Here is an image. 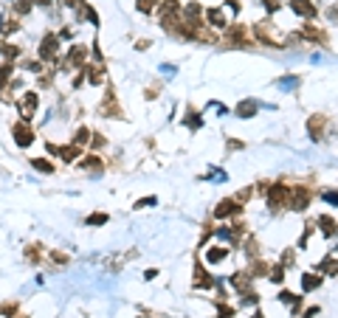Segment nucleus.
Wrapping results in <instances>:
<instances>
[{
    "mask_svg": "<svg viewBox=\"0 0 338 318\" xmlns=\"http://www.w3.org/2000/svg\"><path fill=\"white\" fill-rule=\"evenodd\" d=\"M288 200H290V189L285 186V183H270L268 192H265V203H268L270 211H282V208H288Z\"/></svg>",
    "mask_w": 338,
    "mask_h": 318,
    "instance_id": "nucleus-1",
    "label": "nucleus"
},
{
    "mask_svg": "<svg viewBox=\"0 0 338 318\" xmlns=\"http://www.w3.org/2000/svg\"><path fill=\"white\" fill-rule=\"evenodd\" d=\"M59 45H62V40H59V34H54V31H48V34L43 37V43H40V59L43 62H56V57H59Z\"/></svg>",
    "mask_w": 338,
    "mask_h": 318,
    "instance_id": "nucleus-2",
    "label": "nucleus"
},
{
    "mask_svg": "<svg viewBox=\"0 0 338 318\" xmlns=\"http://www.w3.org/2000/svg\"><path fill=\"white\" fill-rule=\"evenodd\" d=\"M310 200H313L310 189L299 183V186H293V189H290V200H288V208H290V211H307Z\"/></svg>",
    "mask_w": 338,
    "mask_h": 318,
    "instance_id": "nucleus-3",
    "label": "nucleus"
},
{
    "mask_svg": "<svg viewBox=\"0 0 338 318\" xmlns=\"http://www.w3.org/2000/svg\"><path fill=\"white\" fill-rule=\"evenodd\" d=\"M11 136H14V144L20 149H28L34 144V130H31V124L25 121V118H20L17 124L11 127Z\"/></svg>",
    "mask_w": 338,
    "mask_h": 318,
    "instance_id": "nucleus-4",
    "label": "nucleus"
},
{
    "mask_svg": "<svg viewBox=\"0 0 338 318\" xmlns=\"http://www.w3.org/2000/svg\"><path fill=\"white\" fill-rule=\"evenodd\" d=\"M45 149L51 152V155H56V158H62L65 163H73L76 158H82V147H76V144H68V147H56V144H45Z\"/></svg>",
    "mask_w": 338,
    "mask_h": 318,
    "instance_id": "nucleus-5",
    "label": "nucleus"
},
{
    "mask_svg": "<svg viewBox=\"0 0 338 318\" xmlns=\"http://www.w3.org/2000/svg\"><path fill=\"white\" fill-rule=\"evenodd\" d=\"M37 107H40V99H37V93H34V91H25V93H23V99L17 102L20 118H25V121H31V118H34Z\"/></svg>",
    "mask_w": 338,
    "mask_h": 318,
    "instance_id": "nucleus-6",
    "label": "nucleus"
},
{
    "mask_svg": "<svg viewBox=\"0 0 338 318\" xmlns=\"http://www.w3.org/2000/svg\"><path fill=\"white\" fill-rule=\"evenodd\" d=\"M240 208L242 205L237 203L234 197H225V200H220V205H214V220H228V217L240 214Z\"/></svg>",
    "mask_w": 338,
    "mask_h": 318,
    "instance_id": "nucleus-7",
    "label": "nucleus"
},
{
    "mask_svg": "<svg viewBox=\"0 0 338 318\" xmlns=\"http://www.w3.org/2000/svg\"><path fill=\"white\" fill-rule=\"evenodd\" d=\"M231 287H234L237 293H251L254 290V276L248 271H237V273H231Z\"/></svg>",
    "mask_w": 338,
    "mask_h": 318,
    "instance_id": "nucleus-8",
    "label": "nucleus"
},
{
    "mask_svg": "<svg viewBox=\"0 0 338 318\" xmlns=\"http://www.w3.org/2000/svg\"><path fill=\"white\" fill-rule=\"evenodd\" d=\"M290 12L296 14V17L313 20L315 17V6H313V0H290Z\"/></svg>",
    "mask_w": 338,
    "mask_h": 318,
    "instance_id": "nucleus-9",
    "label": "nucleus"
},
{
    "mask_svg": "<svg viewBox=\"0 0 338 318\" xmlns=\"http://www.w3.org/2000/svg\"><path fill=\"white\" fill-rule=\"evenodd\" d=\"M324 127H327V115L315 113L307 118V130H310V138H313V141H321V130H324Z\"/></svg>",
    "mask_w": 338,
    "mask_h": 318,
    "instance_id": "nucleus-10",
    "label": "nucleus"
},
{
    "mask_svg": "<svg viewBox=\"0 0 338 318\" xmlns=\"http://www.w3.org/2000/svg\"><path fill=\"white\" fill-rule=\"evenodd\" d=\"M234 113L240 115V118H251V115L259 113V102L257 99H242V102H237Z\"/></svg>",
    "mask_w": 338,
    "mask_h": 318,
    "instance_id": "nucleus-11",
    "label": "nucleus"
},
{
    "mask_svg": "<svg viewBox=\"0 0 338 318\" xmlns=\"http://www.w3.org/2000/svg\"><path fill=\"white\" fill-rule=\"evenodd\" d=\"M104 62H88V82L93 88H99L101 82H104Z\"/></svg>",
    "mask_w": 338,
    "mask_h": 318,
    "instance_id": "nucleus-12",
    "label": "nucleus"
},
{
    "mask_svg": "<svg viewBox=\"0 0 338 318\" xmlns=\"http://www.w3.org/2000/svg\"><path fill=\"white\" fill-rule=\"evenodd\" d=\"M79 169H82V172H90V175H99V172L104 169V163H101L99 155H85V158L79 160Z\"/></svg>",
    "mask_w": 338,
    "mask_h": 318,
    "instance_id": "nucleus-13",
    "label": "nucleus"
},
{
    "mask_svg": "<svg viewBox=\"0 0 338 318\" xmlns=\"http://www.w3.org/2000/svg\"><path fill=\"white\" fill-rule=\"evenodd\" d=\"M214 284H217V279L209 276L203 265H194V282H192V287H214Z\"/></svg>",
    "mask_w": 338,
    "mask_h": 318,
    "instance_id": "nucleus-14",
    "label": "nucleus"
},
{
    "mask_svg": "<svg viewBox=\"0 0 338 318\" xmlns=\"http://www.w3.org/2000/svg\"><path fill=\"white\" fill-rule=\"evenodd\" d=\"M225 259H228V248H223V245H209L206 248V262L209 265H220Z\"/></svg>",
    "mask_w": 338,
    "mask_h": 318,
    "instance_id": "nucleus-15",
    "label": "nucleus"
},
{
    "mask_svg": "<svg viewBox=\"0 0 338 318\" xmlns=\"http://www.w3.org/2000/svg\"><path fill=\"white\" fill-rule=\"evenodd\" d=\"M315 228H318L324 237H336L338 234V223L333 220V217H327V214H321L318 220H315Z\"/></svg>",
    "mask_w": 338,
    "mask_h": 318,
    "instance_id": "nucleus-16",
    "label": "nucleus"
},
{
    "mask_svg": "<svg viewBox=\"0 0 338 318\" xmlns=\"http://www.w3.org/2000/svg\"><path fill=\"white\" fill-rule=\"evenodd\" d=\"M321 282H324V279H321V273H307V271L302 273V290H304V293H313V290H318V287H321Z\"/></svg>",
    "mask_w": 338,
    "mask_h": 318,
    "instance_id": "nucleus-17",
    "label": "nucleus"
},
{
    "mask_svg": "<svg viewBox=\"0 0 338 318\" xmlns=\"http://www.w3.org/2000/svg\"><path fill=\"white\" fill-rule=\"evenodd\" d=\"M206 23L212 25V28H225L228 20H225L223 9H206Z\"/></svg>",
    "mask_w": 338,
    "mask_h": 318,
    "instance_id": "nucleus-18",
    "label": "nucleus"
},
{
    "mask_svg": "<svg viewBox=\"0 0 338 318\" xmlns=\"http://www.w3.org/2000/svg\"><path fill=\"white\" fill-rule=\"evenodd\" d=\"M11 73H14V62H0V91L11 85Z\"/></svg>",
    "mask_w": 338,
    "mask_h": 318,
    "instance_id": "nucleus-19",
    "label": "nucleus"
},
{
    "mask_svg": "<svg viewBox=\"0 0 338 318\" xmlns=\"http://www.w3.org/2000/svg\"><path fill=\"white\" fill-rule=\"evenodd\" d=\"M90 136H93V133H90L88 127H79L76 133H73V138H71V144H76V147H88Z\"/></svg>",
    "mask_w": 338,
    "mask_h": 318,
    "instance_id": "nucleus-20",
    "label": "nucleus"
},
{
    "mask_svg": "<svg viewBox=\"0 0 338 318\" xmlns=\"http://www.w3.org/2000/svg\"><path fill=\"white\" fill-rule=\"evenodd\" d=\"M268 262H262V259H251V265H248V273L257 279V276H268Z\"/></svg>",
    "mask_w": 338,
    "mask_h": 318,
    "instance_id": "nucleus-21",
    "label": "nucleus"
},
{
    "mask_svg": "<svg viewBox=\"0 0 338 318\" xmlns=\"http://www.w3.org/2000/svg\"><path fill=\"white\" fill-rule=\"evenodd\" d=\"M110 217L104 214V211H93L90 217H85V226H90V228H99V226H104Z\"/></svg>",
    "mask_w": 338,
    "mask_h": 318,
    "instance_id": "nucleus-22",
    "label": "nucleus"
},
{
    "mask_svg": "<svg viewBox=\"0 0 338 318\" xmlns=\"http://www.w3.org/2000/svg\"><path fill=\"white\" fill-rule=\"evenodd\" d=\"M158 6H161V0H135V9L141 14H152Z\"/></svg>",
    "mask_w": 338,
    "mask_h": 318,
    "instance_id": "nucleus-23",
    "label": "nucleus"
},
{
    "mask_svg": "<svg viewBox=\"0 0 338 318\" xmlns=\"http://www.w3.org/2000/svg\"><path fill=\"white\" fill-rule=\"evenodd\" d=\"M276 301H279V304H302V295H293L290 290H279V293H276Z\"/></svg>",
    "mask_w": 338,
    "mask_h": 318,
    "instance_id": "nucleus-24",
    "label": "nucleus"
},
{
    "mask_svg": "<svg viewBox=\"0 0 338 318\" xmlns=\"http://www.w3.org/2000/svg\"><path fill=\"white\" fill-rule=\"evenodd\" d=\"M31 166L37 172H43V175H51V172H54V163H51V160H45V158H31Z\"/></svg>",
    "mask_w": 338,
    "mask_h": 318,
    "instance_id": "nucleus-25",
    "label": "nucleus"
},
{
    "mask_svg": "<svg viewBox=\"0 0 338 318\" xmlns=\"http://www.w3.org/2000/svg\"><path fill=\"white\" fill-rule=\"evenodd\" d=\"M268 279L273 284H282V282H285V265H282V262H279V265H273V268L268 271Z\"/></svg>",
    "mask_w": 338,
    "mask_h": 318,
    "instance_id": "nucleus-26",
    "label": "nucleus"
},
{
    "mask_svg": "<svg viewBox=\"0 0 338 318\" xmlns=\"http://www.w3.org/2000/svg\"><path fill=\"white\" fill-rule=\"evenodd\" d=\"M189 113H192V115H186V118H183V124L189 127V130H200V127H203V118L194 113V110H189Z\"/></svg>",
    "mask_w": 338,
    "mask_h": 318,
    "instance_id": "nucleus-27",
    "label": "nucleus"
},
{
    "mask_svg": "<svg viewBox=\"0 0 338 318\" xmlns=\"http://www.w3.org/2000/svg\"><path fill=\"white\" fill-rule=\"evenodd\" d=\"M23 70H28V73H43V59H25V62H23Z\"/></svg>",
    "mask_w": 338,
    "mask_h": 318,
    "instance_id": "nucleus-28",
    "label": "nucleus"
},
{
    "mask_svg": "<svg viewBox=\"0 0 338 318\" xmlns=\"http://www.w3.org/2000/svg\"><path fill=\"white\" fill-rule=\"evenodd\" d=\"M321 200L338 208V189H324V192H321Z\"/></svg>",
    "mask_w": 338,
    "mask_h": 318,
    "instance_id": "nucleus-29",
    "label": "nucleus"
},
{
    "mask_svg": "<svg viewBox=\"0 0 338 318\" xmlns=\"http://www.w3.org/2000/svg\"><path fill=\"white\" fill-rule=\"evenodd\" d=\"M245 253H248V259H257V237H248L245 239Z\"/></svg>",
    "mask_w": 338,
    "mask_h": 318,
    "instance_id": "nucleus-30",
    "label": "nucleus"
},
{
    "mask_svg": "<svg viewBox=\"0 0 338 318\" xmlns=\"http://www.w3.org/2000/svg\"><path fill=\"white\" fill-rule=\"evenodd\" d=\"M14 313H17V304H14V301H6V304L0 307V316H6V318H14Z\"/></svg>",
    "mask_w": 338,
    "mask_h": 318,
    "instance_id": "nucleus-31",
    "label": "nucleus"
},
{
    "mask_svg": "<svg viewBox=\"0 0 338 318\" xmlns=\"http://www.w3.org/2000/svg\"><path fill=\"white\" fill-rule=\"evenodd\" d=\"M217 313H220V318H231L237 310L234 307H228V304H223V301H217Z\"/></svg>",
    "mask_w": 338,
    "mask_h": 318,
    "instance_id": "nucleus-32",
    "label": "nucleus"
},
{
    "mask_svg": "<svg viewBox=\"0 0 338 318\" xmlns=\"http://www.w3.org/2000/svg\"><path fill=\"white\" fill-rule=\"evenodd\" d=\"M3 54H6L9 59H17L20 57V45H3Z\"/></svg>",
    "mask_w": 338,
    "mask_h": 318,
    "instance_id": "nucleus-33",
    "label": "nucleus"
},
{
    "mask_svg": "<svg viewBox=\"0 0 338 318\" xmlns=\"http://www.w3.org/2000/svg\"><path fill=\"white\" fill-rule=\"evenodd\" d=\"M155 203H158V197H152V194H149V197H141V200L135 203V208H146V205H155Z\"/></svg>",
    "mask_w": 338,
    "mask_h": 318,
    "instance_id": "nucleus-34",
    "label": "nucleus"
},
{
    "mask_svg": "<svg viewBox=\"0 0 338 318\" xmlns=\"http://www.w3.org/2000/svg\"><path fill=\"white\" fill-rule=\"evenodd\" d=\"M90 144H93V149H101L104 144H107V141H104V138H101L99 133H93V136H90Z\"/></svg>",
    "mask_w": 338,
    "mask_h": 318,
    "instance_id": "nucleus-35",
    "label": "nucleus"
},
{
    "mask_svg": "<svg viewBox=\"0 0 338 318\" xmlns=\"http://www.w3.org/2000/svg\"><path fill=\"white\" fill-rule=\"evenodd\" d=\"M279 85L282 88H296V85H299V76H288V79H282Z\"/></svg>",
    "mask_w": 338,
    "mask_h": 318,
    "instance_id": "nucleus-36",
    "label": "nucleus"
},
{
    "mask_svg": "<svg viewBox=\"0 0 338 318\" xmlns=\"http://www.w3.org/2000/svg\"><path fill=\"white\" fill-rule=\"evenodd\" d=\"M51 259H54V262H59V265H65V262H68V256H65V253H59V250H51Z\"/></svg>",
    "mask_w": 338,
    "mask_h": 318,
    "instance_id": "nucleus-37",
    "label": "nucleus"
},
{
    "mask_svg": "<svg viewBox=\"0 0 338 318\" xmlns=\"http://www.w3.org/2000/svg\"><path fill=\"white\" fill-rule=\"evenodd\" d=\"M318 313H321V310H318V307H307V313H304L302 318H315V316H318Z\"/></svg>",
    "mask_w": 338,
    "mask_h": 318,
    "instance_id": "nucleus-38",
    "label": "nucleus"
},
{
    "mask_svg": "<svg viewBox=\"0 0 338 318\" xmlns=\"http://www.w3.org/2000/svg\"><path fill=\"white\" fill-rule=\"evenodd\" d=\"M152 45V43H149V40H138V43H135V48H138V51H146V48Z\"/></svg>",
    "mask_w": 338,
    "mask_h": 318,
    "instance_id": "nucleus-39",
    "label": "nucleus"
},
{
    "mask_svg": "<svg viewBox=\"0 0 338 318\" xmlns=\"http://www.w3.org/2000/svg\"><path fill=\"white\" fill-rule=\"evenodd\" d=\"M225 6H228V9H231V12H240V0H228V3H225Z\"/></svg>",
    "mask_w": 338,
    "mask_h": 318,
    "instance_id": "nucleus-40",
    "label": "nucleus"
},
{
    "mask_svg": "<svg viewBox=\"0 0 338 318\" xmlns=\"http://www.w3.org/2000/svg\"><path fill=\"white\" fill-rule=\"evenodd\" d=\"M251 318H265V313H262V310H254V316Z\"/></svg>",
    "mask_w": 338,
    "mask_h": 318,
    "instance_id": "nucleus-41",
    "label": "nucleus"
},
{
    "mask_svg": "<svg viewBox=\"0 0 338 318\" xmlns=\"http://www.w3.org/2000/svg\"><path fill=\"white\" fill-rule=\"evenodd\" d=\"M14 318H25V316H14Z\"/></svg>",
    "mask_w": 338,
    "mask_h": 318,
    "instance_id": "nucleus-42",
    "label": "nucleus"
}]
</instances>
